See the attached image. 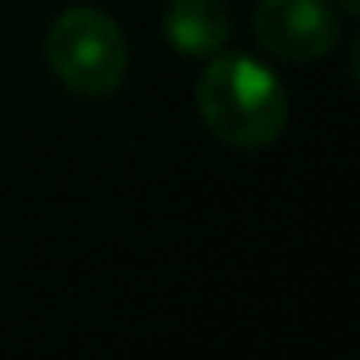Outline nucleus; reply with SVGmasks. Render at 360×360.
Returning <instances> with one entry per match:
<instances>
[{
	"label": "nucleus",
	"instance_id": "nucleus-1",
	"mask_svg": "<svg viewBox=\"0 0 360 360\" xmlns=\"http://www.w3.org/2000/svg\"><path fill=\"white\" fill-rule=\"evenodd\" d=\"M198 112L221 143L259 151L287 124V94L271 66L252 55H213L198 82Z\"/></svg>",
	"mask_w": 360,
	"mask_h": 360
},
{
	"label": "nucleus",
	"instance_id": "nucleus-2",
	"mask_svg": "<svg viewBox=\"0 0 360 360\" xmlns=\"http://www.w3.org/2000/svg\"><path fill=\"white\" fill-rule=\"evenodd\" d=\"M47 63L66 89L82 97H109L128 70L124 32L97 8H66L47 32Z\"/></svg>",
	"mask_w": 360,
	"mask_h": 360
},
{
	"label": "nucleus",
	"instance_id": "nucleus-3",
	"mask_svg": "<svg viewBox=\"0 0 360 360\" xmlns=\"http://www.w3.org/2000/svg\"><path fill=\"white\" fill-rule=\"evenodd\" d=\"M256 39L283 63H314L337 43V16L326 0H259Z\"/></svg>",
	"mask_w": 360,
	"mask_h": 360
},
{
	"label": "nucleus",
	"instance_id": "nucleus-4",
	"mask_svg": "<svg viewBox=\"0 0 360 360\" xmlns=\"http://www.w3.org/2000/svg\"><path fill=\"white\" fill-rule=\"evenodd\" d=\"M163 35L179 55L213 58L229 43V12L221 0H171L163 12Z\"/></svg>",
	"mask_w": 360,
	"mask_h": 360
},
{
	"label": "nucleus",
	"instance_id": "nucleus-5",
	"mask_svg": "<svg viewBox=\"0 0 360 360\" xmlns=\"http://www.w3.org/2000/svg\"><path fill=\"white\" fill-rule=\"evenodd\" d=\"M337 4H341V8L349 12V16H356V12H360V0H337Z\"/></svg>",
	"mask_w": 360,
	"mask_h": 360
}]
</instances>
